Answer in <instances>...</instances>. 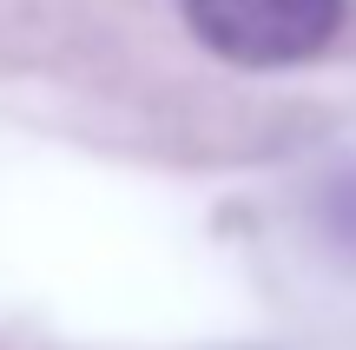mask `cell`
Returning a JSON list of instances; mask_svg holds the SVG:
<instances>
[{"label": "cell", "mask_w": 356, "mask_h": 350, "mask_svg": "<svg viewBox=\"0 0 356 350\" xmlns=\"http://www.w3.org/2000/svg\"><path fill=\"white\" fill-rule=\"evenodd\" d=\"M185 20L231 66H297L337 40L343 0H185Z\"/></svg>", "instance_id": "obj_1"}]
</instances>
